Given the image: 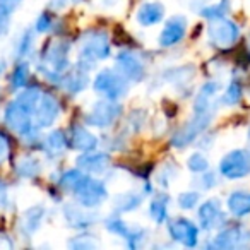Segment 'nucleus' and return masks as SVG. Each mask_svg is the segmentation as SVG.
<instances>
[{"label":"nucleus","mask_w":250,"mask_h":250,"mask_svg":"<svg viewBox=\"0 0 250 250\" xmlns=\"http://www.w3.org/2000/svg\"><path fill=\"white\" fill-rule=\"evenodd\" d=\"M110 55V40L103 31H89L81 40V53L77 65L84 70H91L98 60H104Z\"/></svg>","instance_id":"nucleus-1"},{"label":"nucleus","mask_w":250,"mask_h":250,"mask_svg":"<svg viewBox=\"0 0 250 250\" xmlns=\"http://www.w3.org/2000/svg\"><path fill=\"white\" fill-rule=\"evenodd\" d=\"M33 115H35V111L16 98V100L11 101V103L7 104V108H5L4 120L9 129L18 132L19 136L28 139V143H29L33 137H36V129L33 127V120H31Z\"/></svg>","instance_id":"nucleus-2"},{"label":"nucleus","mask_w":250,"mask_h":250,"mask_svg":"<svg viewBox=\"0 0 250 250\" xmlns=\"http://www.w3.org/2000/svg\"><path fill=\"white\" fill-rule=\"evenodd\" d=\"M69 50L70 45L65 42H53L45 48L43 53V63L40 65L43 76H46L50 81L62 79V70L69 65Z\"/></svg>","instance_id":"nucleus-3"},{"label":"nucleus","mask_w":250,"mask_h":250,"mask_svg":"<svg viewBox=\"0 0 250 250\" xmlns=\"http://www.w3.org/2000/svg\"><path fill=\"white\" fill-rule=\"evenodd\" d=\"M194 111H195L194 117H192L182 129H178L177 132H175V136L171 137V146L178 147V149L187 147L188 144L194 139H197L199 134L204 132L206 127L211 124L212 115H214L212 108H209V110H194Z\"/></svg>","instance_id":"nucleus-4"},{"label":"nucleus","mask_w":250,"mask_h":250,"mask_svg":"<svg viewBox=\"0 0 250 250\" xmlns=\"http://www.w3.org/2000/svg\"><path fill=\"white\" fill-rule=\"evenodd\" d=\"M94 91L103 94L108 100L118 101L129 93V84H127V77H124L120 72H113V70H101L98 76L94 77Z\"/></svg>","instance_id":"nucleus-5"},{"label":"nucleus","mask_w":250,"mask_h":250,"mask_svg":"<svg viewBox=\"0 0 250 250\" xmlns=\"http://www.w3.org/2000/svg\"><path fill=\"white\" fill-rule=\"evenodd\" d=\"M122 115V106L118 104V101L115 100H100L93 104L91 111L86 117V124L93 125V127H110L111 124H115L118 117Z\"/></svg>","instance_id":"nucleus-6"},{"label":"nucleus","mask_w":250,"mask_h":250,"mask_svg":"<svg viewBox=\"0 0 250 250\" xmlns=\"http://www.w3.org/2000/svg\"><path fill=\"white\" fill-rule=\"evenodd\" d=\"M238 35H240L238 26L225 18L211 19V24L208 26L209 42L214 46H221V48L231 46L238 40Z\"/></svg>","instance_id":"nucleus-7"},{"label":"nucleus","mask_w":250,"mask_h":250,"mask_svg":"<svg viewBox=\"0 0 250 250\" xmlns=\"http://www.w3.org/2000/svg\"><path fill=\"white\" fill-rule=\"evenodd\" d=\"M219 173L229 180L247 177L250 173V154L242 149L228 153L219 161Z\"/></svg>","instance_id":"nucleus-8"},{"label":"nucleus","mask_w":250,"mask_h":250,"mask_svg":"<svg viewBox=\"0 0 250 250\" xmlns=\"http://www.w3.org/2000/svg\"><path fill=\"white\" fill-rule=\"evenodd\" d=\"M74 194H76L77 202L87 209L96 208L101 202L106 201V197H108L106 187L103 185V182L94 180V178H91V177L84 178V182L74 190Z\"/></svg>","instance_id":"nucleus-9"},{"label":"nucleus","mask_w":250,"mask_h":250,"mask_svg":"<svg viewBox=\"0 0 250 250\" xmlns=\"http://www.w3.org/2000/svg\"><path fill=\"white\" fill-rule=\"evenodd\" d=\"M117 69L120 70V74L124 77L130 81H143L146 77V67L144 62L141 60V57L137 53L130 52V50H124L117 55L115 59Z\"/></svg>","instance_id":"nucleus-10"},{"label":"nucleus","mask_w":250,"mask_h":250,"mask_svg":"<svg viewBox=\"0 0 250 250\" xmlns=\"http://www.w3.org/2000/svg\"><path fill=\"white\" fill-rule=\"evenodd\" d=\"M59 111H60L59 101L50 93H42L38 104L35 108V115H33L36 122V127L38 129H46V127L53 125V122L59 117Z\"/></svg>","instance_id":"nucleus-11"},{"label":"nucleus","mask_w":250,"mask_h":250,"mask_svg":"<svg viewBox=\"0 0 250 250\" xmlns=\"http://www.w3.org/2000/svg\"><path fill=\"white\" fill-rule=\"evenodd\" d=\"M250 243V231L243 226H231L223 231H219L212 240V245L216 249H238L247 247Z\"/></svg>","instance_id":"nucleus-12"},{"label":"nucleus","mask_w":250,"mask_h":250,"mask_svg":"<svg viewBox=\"0 0 250 250\" xmlns=\"http://www.w3.org/2000/svg\"><path fill=\"white\" fill-rule=\"evenodd\" d=\"M168 231L175 242L182 243L185 247H195L199 238V229L192 221L185 218H177L168 223Z\"/></svg>","instance_id":"nucleus-13"},{"label":"nucleus","mask_w":250,"mask_h":250,"mask_svg":"<svg viewBox=\"0 0 250 250\" xmlns=\"http://www.w3.org/2000/svg\"><path fill=\"white\" fill-rule=\"evenodd\" d=\"M185 29H187V21L182 16H175L170 21H167L163 31L160 35V45L161 46H173L185 36Z\"/></svg>","instance_id":"nucleus-14"},{"label":"nucleus","mask_w":250,"mask_h":250,"mask_svg":"<svg viewBox=\"0 0 250 250\" xmlns=\"http://www.w3.org/2000/svg\"><path fill=\"white\" fill-rule=\"evenodd\" d=\"M110 167V156L106 153H87L77 158V168L84 173H104Z\"/></svg>","instance_id":"nucleus-15"},{"label":"nucleus","mask_w":250,"mask_h":250,"mask_svg":"<svg viewBox=\"0 0 250 250\" xmlns=\"http://www.w3.org/2000/svg\"><path fill=\"white\" fill-rule=\"evenodd\" d=\"M98 144V139L94 134H91L86 127L83 125H74L72 130H70V139H69V146L74 147L77 151H83V153H87V151H93Z\"/></svg>","instance_id":"nucleus-16"},{"label":"nucleus","mask_w":250,"mask_h":250,"mask_svg":"<svg viewBox=\"0 0 250 250\" xmlns=\"http://www.w3.org/2000/svg\"><path fill=\"white\" fill-rule=\"evenodd\" d=\"M87 83H89V77H87V70L81 69L77 65V69L70 70V72L63 74L62 79H60V84L62 87L70 94H76V93H81L83 89H86Z\"/></svg>","instance_id":"nucleus-17"},{"label":"nucleus","mask_w":250,"mask_h":250,"mask_svg":"<svg viewBox=\"0 0 250 250\" xmlns=\"http://www.w3.org/2000/svg\"><path fill=\"white\" fill-rule=\"evenodd\" d=\"M137 22L143 26H154L163 21L165 7L158 2H146L137 11Z\"/></svg>","instance_id":"nucleus-18"},{"label":"nucleus","mask_w":250,"mask_h":250,"mask_svg":"<svg viewBox=\"0 0 250 250\" xmlns=\"http://www.w3.org/2000/svg\"><path fill=\"white\" fill-rule=\"evenodd\" d=\"M63 214H65V219L70 226L74 228H86V226H91L94 221H96V216L91 211L83 208H76V206H65L63 208Z\"/></svg>","instance_id":"nucleus-19"},{"label":"nucleus","mask_w":250,"mask_h":250,"mask_svg":"<svg viewBox=\"0 0 250 250\" xmlns=\"http://www.w3.org/2000/svg\"><path fill=\"white\" fill-rule=\"evenodd\" d=\"M221 218V204L216 199H211V201L204 202L199 209V219L202 223V228L211 229L212 226L216 225V221Z\"/></svg>","instance_id":"nucleus-20"},{"label":"nucleus","mask_w":250,"mask_h":250,"mask_svg":"<svg viewBox=\"0 0 250 250\" xmlns=\"http://www.w3.org/2000/svg\"><path fill=\"white\" fill-rule=\"evenodd\" d=\"M228 209L233 216L242 218L250 212V192L235 190L228 197Z\"/></svg>","instance_id":"nucleus-21"},{"label":"nucleus","mask_w":250,"mask_h":250,"mask_svg":"<svg viewBox=\"0 0 250 250\" xmlns=\"http://www.w3.org/2000/svg\"><path fill=\"white\" fill-rule=\"evenodd\" d=\"M43 218H45V208L36 206V208L28 209L21 219V229L26 235H31V233H35L40 228Z\"/></svg>","instance_id":"nucleus-22"},{"label":"nucleus","mask_w":250,"mask_h":250,"mask_svg":"<svg viewBox=\"0 0 250 250\" xmlns=\"http://www.w3.org/2000/svg\"><path fill=\"white\" fill-rule=\"evenodd\" d=\"M143 204V194H136V192H127V194H120L115 197L113 206L118 212H129L134 211L136 208Z\"/></svg>","instance_id":"nucleus-23"},{"label":"nucleus","mask_w":250,"mask_h":250,"mask_svg":"<svg viewBox=\"0 0 250 250\" xmlns=\"http://www.w3.org/2000/svg\"><path fill=\"white\" fill-rule=\"evenodd\" d=\"M16 171L24 178H35L42 171V165H40V161L36 158L26 156L22 160H19V163L16 165Z\"/></svg>","instance_id":"nucleus-24"},{"label":"nucleus","mask_w":250,"mask_h":250,"mask_svg":"<svg viewBox=\"0 0 250 250\" xmlns=\"http://www.w3.org/2000/svg\"><path fill=\"white\" fill-rule=\"evenodd\" d=\"M86 177H87V175L84 173L81 168H77V170H69V171H65V173L62 175V178H60L59 184H60V187H63L65 190L74 192L81 184H83Z\"/></svg>","instance_id":"nucleus-25"},{"label":"nucleus","mask_w":250,"mask_h":250,"mask_svg":"<svg viewBox=\"0 0 250 250\" xmlns=\"http://www.w3.org/2000/svg\"><path fill=\"white\" fill-rule=\"evenodd\" d=\"M194 72L195 69L192 65H184V67H178V69L168 70V74H165V79L173 84H184L188 83L194 77Z\"/></svg>","instance_id":"nucleus-26"},{"label":"nucleus","mask_w":250,"mask_h":250,"mask_svg":"<svg viewBox=\"0 0 250 250\" xmlns=\"http://www.w3.org/2000/svg\"><path fill=\"white\" fill-rule=\"evenodd\" d=\"M69 146V139L65 137V134L62 130H52L46 137V147H48L52 153H62L65 147Z\"/></svg>","instance_id":"nucleus-27"},{"label":"nucleus","mask_w":250,"mask_h":250,"mask_svg":"<svg viewBox=\"0 0 250 250\" xmlns=\"http://www.w3.org/2000/svg\"><path fill=\"white\" fill-rule=\"evenodd\" d=\"M240 98H242V84H240L238 79H233L221 100L225 104H235L240 101Z\"/></svg>","instance_id":"nucleus-28"},{"label":"nucleus","mask_w":250,"mask_h":250,"mask_svg":"<svg viewBox=\"0 0 250 250\" xmlns=\"http://www.w3.org/2000/svg\"><path fill=\"white\" fill-rule=\"evenodd\" d=\"M29 76V65L26 62L18 63V67L14 69V76H12V87L14 89H21L26 86Z\"/></svg>","instance_id":"nucleus-29"},{"label":"nucleus","mask_w":250,"mask_h":250,"mask_svg":"<svg viewBox=\"0 0 250 250\" xmlns=\"http://www.w3.org/2000/svg\"><path fill=\"white\" fill-rule=\"evenodd\" d=\"M149 212H151V218H153L158 225H161V223L167 219V201H165V199H154V201L151 202Z\"/></svg>","instance_id":"nucleus-30"},{"label":"nucleus","mask_w":250,"mask_h":250,"mask_svg":"<svg viewBox=\"0 0 250 250\" xmlns=\"http://www.w3.org/2000/svg\"><path fill=\"white\" fill-rule=\"evenodd\" d=\"M226 12H228V0H223L218 5H208L206 9H202L201 14L208 19H218L225 18Z\"/></svg>","instance_id":"nucleus-31"},{"label":"nucleus","mask_w":250,"mask_h":250,"mask_svg":"<svg viewBox=\"0 0 250 250\" xmlns=\"http://www.w3.org/2000/svg\"><path fill=\"white\" fill-rule=\"evenodd\" d=\"M106 229L111 233H115V235H120L122 238H129L130 235H132L134 229H130L129 226L125 225L124 221H120V219H108L106 221Z\"/></svg>","instance_id":"nucleus-32"},{"label":"nucleus","mask_w":250,"mask_h":250,"mask_svg":"<svg viewBox=\"0 0 250 250\" xmlns=\"http://www.w3.org/2000/svg\"><path fill=\"white\" fill-rule=\"evenodd\" d=\"M188 168H190L194 173H202V171H208L209 168V161L204 154L195 153L188 158Z\"/></svg>","instance_id":"nucleus-33"},{"label":"nucleus","mask_w":250,"mask_h":250,"mask_svg":"<svg viewBox=\"0 0 250 250\" xmlns=\"http://www.w3.org/2000/svg\"><path fill=\"white\" fill-rule=\"evenodd\" d=\"M33 46V33L31 29H26L22 33V36L19 38V43H18V55L19 57H26L29 53Z\"/></svg>","instance_id":"nucleus-34"},{"label":"nucleus","mask_w":250,"mask_h":250,"mask_svg":"<svg viewBox=\"0 0 250 250\" xmlns=\"http://www.w3.org/2000/svg\"><path fill=\"white\" fill-rule=\"evenodd\" d=\"M69 247L79 249V250L81 249H94V247H98V242L89 235H81V236H76L74 240H70Z\"/></svg>","instance_id":"nucleus-35"},{"label":"nucleus","mask_w":250,"mask_h":250,"mask_svg":"<svg viewBox=\"0 0 250 250\" xmlns=\"http://www.w3.org/2000/svg\"><path fill=\"white\" fill-rule=\"evenodd\" d=\"M199 202V194L197 192H185L178 197V204L182 209H194V206Z\"/></svg>","instance_id":"nucleus-36"},{"label":"nucleus","mask_w":250,"mask_h":250,"mask_svg":"<svg viewBox=\"0 0 250 250\" xmlns=\"http://www.w3.org/2000/svg\"><path fill=\"white\" fill-rule=\"evenodd\" d=\"M21 2L22 0H0V12L11 16L12 12L21 5Z\"/></svg>","instance_id":"nucleus-37"},{"label":"nucleus","mask_w":250,"mask_h":250,"mask_svg":"<svg viewBox=\"0 0 250 250\" xmlns=\"http://www.w3.org/2000/svg\"><path fill=\"white\" fill-rule=\"evenodd\" d=\"M9 153H11V144H9V139L0 134V163H4L9 158Z\"/></svg>","instance_id":"nucleus-38"},{"label":"nucleus","mask_w":250,"mask_h":250,"mask_svg":"<svg viewBox=\"0 0 250 250\" xmlns=\"http://www.w3.org/2000/svg\"><path fill=\"white\" fill-rule=\"evenodd\" d=\"M50 28H52V18H50L48 14H42L38 21H36V29H38L40 33H45V31H48Z\"/></svg>","instance_id":"nucleus-39"},{"label":"nucleus","mask_w":250,"mask_h":250,"mask_svg":"<svg viewBox=\"0 0 250 250\" xmlns=\"http://www.w3.org/2000/svg\"><path fill=\"white\" fill-rule=\"evenodd\" d=\"M216 184H218V182H216V177L212 173H208L202 177V187L204 188H212Z\"/></svg>","instance_id":"nucleus-40"},{"label":"nucleus","mask_w":250,"mask_h":250,"mask_svg":"<svg viewBox=\"0 0 250 250\" xmlns=\"http://www.w3.org/2000/svg\"><path fill=\"white\" fill-rule=\"evenodd\" d=\"M247 48L250 50V36H249V40H247Z\"/></svg>","instance_id":"nucleus-41"},{"label":"nucleus","mask_w":250,"mask_h":250,"mask_svg":"<svg viewBox=\"0 0 250 250\" xmlns=\"http://www.w3.org/2000/svg\"><path fill=\"white\" fill-rule=\"evenodd\" d=\"M2 70H4V63H0V72H2Z\"/></svg>","instance_id":"nucleus-42"},{"label":"nucleus","mask_w":250,"mask_h":250,"mask_svg":"<svg viewBox=\"0 0 250 250\" xmlns=\"http://www.w3.org/2000/svg\"><path fill=\"white\" fill-rule=\"evenodd\" d=\"M74 2H79V0H74Z\"/></svg>","instance_id":"nucleus-43"}]
</instances>
